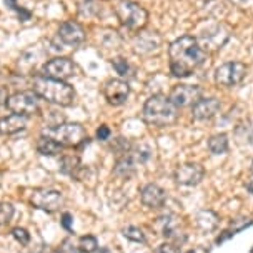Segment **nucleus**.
<instances>
[{
    "mask_svg": "<svg viewBox=\"0 0 253 253\" xmlns=\"http://www.w3.org/2000/svg\"><path fill=\"white\" fill-rule=\"evenodd\" d=\"M122 233H124V237L126 238V240L130 242H135V243H145L147 242V237L145 233H143V230L140 227H126L122 230Z\"/></svg>",
    "mask_w": 253,
    "mask_h": 253,
    "instance_id": "393cba45",
    "label": "nucleus"
},
{
    "mask_svg": "<svg viewBox=\"0 0 253 253\" xmlns=\"http://www.w3.org/2000/svg\"><path fill=\"white\" fill-rule=\"evenodd\" d=\"M153 253H180V245H178V243H175V242L167 240L164 243H160V245L155 248V252H153Z\"/></svg>",
    "mask_w": 253,
    "mask_h": 253,
    "instance_id": "c756f323",
    "label": "nucleus"
},
{
    "mask_svg": "<svg viewBox=\"0 0 253 253\" xmlns=\"http://www.w3.org/2000/svg\"><path fill=\"white\" fill-rule=\"evenodd\" d=\"M85 37H87L85 29L75 20H67L58 27V39L62 40V43L70 45V47L80 45L85 40Z\"/></svg>",
    "mask_w": 253,
    "mask_h": 253,
    "instance_id": "4468645a",
    "label": "nucleus"
},
{
    "mask_svg": "<svg viewBox=\"0 0 253 253\" xmlns=\"http://www.w3.org/2000/svg\"><path fill=\"white\" fill-rule=\"evenodd\" d=\"M34 92L37 97L58 107H69L75 100V90L65 80H55L50 77L39 75L34 79Z\"/></svg>",
    "mask_w": 253,
    "mask_h": 253,
    "instance_id": "f03ea898",
    "label": "nucleus"
},
{
    "mask_svg": "<svg viewBox=\"0 0 253 253\" xmlns=\"http://www.w3.org/2000/svg\"><path fill=\"white\" fill-rule=\"evenodd\" d=\"M207 147L209 150L213 153V155H223V153L228 152V137L225 133H216V135H211L207 142Z\"/></svg>",
    "mask_w": 253,
    "mask_h": 253,
    "instance_id": "5701e85b",
    "label": "nucleus"
},
{
    "mask_svg": "<svg viewBox=\"0 0 253 253\" xmlns=\"http://www.w3.org/2000/svg\"><path fill=\"white\" fill-rule=\"evenodd\" d=\"M7 108L12 114L30 117L39 112V97L35 92H17L7 98Z\"/></svg>",
    "mask_w": 253,
    "mask_h": 253,
    "instance_id": "0eeeda50",
    "label": "nucleus"
},
{
    "mask_svg": "<svg viewBox=\"0 0 253 253\" xmlns=\"http://www.w3.org/2000/svg\"><path fill=\"white\" fill-rule=\"evenodd\" d=\"M13 213H15V209H13L12 203L0 202V227H2V225L10 223Z\"/></svg>",
    "mask_w": 253,
    "mask_h": 253,
    "instance_id": "a878e982",
    "label": "nucleus"
},
{
    "mask_svg": "<svg viewBox=\"0 0 253 253\" xmlns=\"http://www.w3.org/2000/svg\"><path fill=\"white\" fill-rule=\"evenodd\" d=\"M5 3H7V7H10V8H12L13 12L19 13V19H20L22 22H25V20H29V19H30V12H29V10H25V8L19 7L17 0H5Z\"/></svg>",
    "mask_w": 253,
    "mask_h": 253,
    "instance_id": "2f4dec72",
    "label": "nucleus"
},
{
    "mask_svg": "<svg viewBox=\"0 0 253 253\" xmlns=\"http://www.w3.org/2000/svg\"><path fill=\"white\" fill-rule=\"evenodd\" d=\"M195 225L203 233H210L218 227V215L211 210H200L195 215Z\"/></svg>",
    "mask_w": 253,
    "mask_h": 253,
    "instance_id": "412c9836",
    "label": "nucleus"
},
{
    "mask_svg": "<svg viewBox=\"0 0 253 253\" xmlns=\"http://www.w3.org/2000/svg\"><path fill=\"white\" fill-rule=\"evenodd\" d=\"M103 97L114 107L124 105L130 97V85L122 79H110L103 85Z\"/></svg>",
    "mask_w": 253,
    "mask_h": 253,
    "instance_id": "9d476101",
    "label": "nucleus"
},
{
    "mask_svg": "<svg viewBox=\"0 0 253 253\" xmlns=\"http://www.w3.org/2000/svg\"><path fill=\"white\" fill-rule=\"evenodd\" d=\"M245 188H247V192L253 193V178H252V180H248V182L245 183Z\"/></svg>",
    "mask_w": 253,
    "mask_h": 253,
    "instance_id": "c9c22d12",
    "label": "nucleus"
},
{
    "mask_svg": "<svg viewBox=\"0 0 253 253\" xmlns=\"http://www.w3.org/2000/svg\"><path fill=\"white\" fill-rule=\"evenodd\" d=\"M133 47L137 53H152L160 48V37L155 32H142V34L138 32Z\"/></svg>",
    "mask_w": 253,
    "mask_h": 253,
    "instance_id": "f3484780",
    "label": "nucleus"
},
{
    "mask_svg": "<svg viewBox=\"0 0 253 253\" xmlns=\"http://www.w3.org/2000/svg\"><path fill=\"white\" fill-rule=\"evenodd\" d=\"M205 177V169L200 164L195 162H188V164H182L177 167L173 173L175 182L182 187H195Z\"/></svg>",
    "mask_w": 253,
    "mask_h": 253,
    "instance_id": "1a4fd4ad",
    "label": "nucleus"
},
{
    "mask_svg": "<svg viewBox=\"0 0 253 253\" xmlns=\"http://www.w3.org/2000/svg\"><path fill=\"white\" fill-rule=\"evenodd\" d=\"M110 128H108L107 125H100L98 126V130H97V138L98 140H108L110 138Z\"/></svg>",
    "mask_w": 253,
    "mask_h": 253,
    "instance_id": "473e14b6",
    "label": "nucleus"
},
{
    "mask_svg": "<svg viewBox=\"0 0 253 253\" xmlns=\"http://www.w3.org/2000/svg\"><path fill=\"white\" fill-rule=\"evenodd\" d=\"M112 150L115 152L117 158H119V157L126 155V153L132 150V145H130L128 140H125V138H117V140H114V145H112Z\"/></svg>",
    "mask_w": 253,
    "mask_h": 253,
    "instance_id": "bb28decb",
    "label": "nucleus"
},
{
    "mask_svg": "<svg viewBox=\"0 0 253 253\" xmlns=\"http://www.w3.org/2000/svg\"><path fill=\"white\" fill-rule=\"evenodd\" d=\"M228 39H230V30L225 29L223 25H215L202 35L198 45H200L205 52L207 50H220V48L227 43Z\"/></svg>",
    "mask_w": 253,
    "mask_h": 253,
    "instance_id": "ddd939ff",
    "label": "nucleus"
},
{
    "mask_svg": "<svg viewBox=\"0 0 253 253\" xmlns=\"http://www.w3.org/2000/svg\"><path fill=\"white\" fill-rule=\"evenodd\" d=\"M140 200L147 209L158 210L165 205L167 200V193L162 187H158L155 183H147L140 188Z\"/></svg>",
    "mask_w": 253,
    "mask_h": 253,
    "instance_id": "2eb2a0df",
    "label": "nucleus"
},
{
    "mask_svg": "<svg viewBox=\"0 0 253 253\" xmlns=\"http://www.w3.org/2000/svg\"><path fill=\"white\" fill-rule=\"evenodd\" d=\"M79 248L82 253H95L98 250V240L93 235H84L79 238Z\"/></svg>",
    "mask_w": 253,
    "mask_h": 253,
    "instance_id": "b1692460",
    "label": "nucleus"
},
{
    "mask_svg": "<svg viewBox=\"0 0 253 253\" xmlns=\"http://www.w3.org/2000/svg\"><path fill=\"white\" fill-rule=\"evenodd\" d=\"M112 67H114L115 72L120 77H126V75L130 74V63L126 62L125 58H122V57L114 58V60H112Z\"/></svg>",
    "mask_w": 253,
    "mask_h": 253,
    "instance_id": "c85d7f7f",
    "label": "nucleus"
},
{
    "mask_svg": "<svg viewBox=\"0 0 253 253\" xmlns=\"http://www.w3.org/2000/svg\"><path fill=\"white\" fill-rule=\"evenodd\" d=\"M50 137H53L63 148H80L90 142L87 130L80 124H60L48 128Z\"/></svg>",
    "mask_w": 253,
    "mask_h": 253,
    "instance_id": "39448f33",
    "label": "nucleus"
},
{
    "mask_svg": "<svg viewBox=\"0 0 253 253\" xmlns=\"http://www.w3.org/2000/svg\"><path fill=\"white\" fill-rule=\"evenodd\" d=\"M143 120L152 126H169L178 120V108L165 95H152L143 105Z\"/></svg>",
    "mask_w": 253,
    "mask_h": 253,
    "instance_id": "7ed1b4c3",
    "label": "nucleus"
},
{
    "mask_svg": "<svg viewBox=\"0 0 253 253\" xmlns=\"http://www.w3.org/2000/svg\"><path fill=\"white\" fill-rule=\"evenodd\" d=\"M170 74L178 79L190 77L205 62L207 52L198 45V40L192 35H183L170 43Z\"/></svg>",
    "mask_w": 253,
    "mask_h": 253,
    "instance_id": "f257e3e1",
    "label": "nucleus"
},
{
    "mask_svg": "<svg viewBox=\"0 0 253 253\" xmlns=\"http://www.w3.org/2000/svg\"><path fill=\"white\" fill-rule=\"evenodd\" d=\"M75 63L67 57H55L43 65V75L55 80H67L75 75Z\"/></svg>",
    "mask_w": 253,
    "mask_h": 253,
    "instance_id": "9b49d317",
    "label": "nucleus"
},
{
    "mask_svg": "<svg viewBox=\"0 0 253 253\" xmlns=\"http://www.w3.org/2000/svg\"><path fill=\"white\" fill-rule=\"evenodd\" d=\"M188 253H197V250H190Z\"/></svg>",
    "mask_w": 253,
    "mask_h": 253,
    "instance_id": "58836bf2",
    "label": "nucleus"
},
{
    "mask_svg": "<svg viewBox=\"0 0 253 253\" xmlns=\"http://www.w3.org/2000/svg\"><path fill=\"white\" fill-rule=\"evenodd\" d=\"M137 167H138L137 162H135L133 158L126 153V155L117 158V162L114 165V175L119 178L128 180L130 177H133V173L137 171Z\"/></svg>",
    "mask_w": 253,
    "mask_h": 253,
    "instance_id": "6ab92c4d",
    "label": "nucleus"
},
{
    "mask_svg": "<svg viewBox=\"0 0 253 253\" xmlns=\"http://www.w3.org/2000/svg\"><path fill=\"white\" fill-rule=\"evenodd\" d=\"M27 128V117L10 114L0 119V135H15Z\"/></svg>",
    "mask_w": 253,
    "mask_h": 253,
    "instance_id": "a211bd4d",
    "label": "nucleus"
},
{
    "mask_svg": "<svg viewBox=\"0 0 253 253\" xmlns=\"http://www.w3.org/2000/svg\"><path fill=\"white\" fill-rule=\"evenodd\" d=\"M57 253H82L79 248V243L74 242V238H65V240H62L60 247H58Z\"/></svg>",
    "mask_w": 253,
    "mask_h": 253,
    "instance_id": "cd10ccee",
    "label": "nucleus"
},
{
    "mask_svg": "<svg viewBox=\"0 0 253 253\" xmlns=\"http://www.w3.org/2000/svg\"><path fill=\"white\" fill-rule=\"evenodd\" d=\"M221 108V103L218 98L210 97V98H200L192 105V115L193 119L198 122H205L210 120L218 114V110Z\"/></svg>",
    "mask_w": 253,
    "mask_h": 253,
    "instance_id": "dca6fc26",
    "label": "nucleus"
},
{
    "mask_svg": "<svg viewBox=\"0 0 253 253\" xmlns=\"http://www.w3.org/2000/svg\"><path fill=\"white\" fill-rule=\"evenodd\" d=\"M247 77V65L242 62H225L215 70V82L221 87H237Z\"/></svg>",
    "mask_w": 253,
    "mask_h": 253,
    "instance_id": "423d86ee",
    "label": "nucleus"
},
{
    "mask_svg": "<svg viewBox=\"0 0 253 253\" xmlns=\"http://www.w3.org/2000/svg\"><path fill=\"white\" fill-rule=\"evenodd\" d=\"M12 237L15 238V240L19 242L20 245H29V242H30V233L27 232L25 228H22V227L13 228L12 230Z\"/></svg>",
    "mask_w": 253,
    "mask_h": 253,
    "instance_id": "7c9ffc66",
    "label": "nucleus"
},
{
    "mask_svg": "<svg viewBox=\"0 0 253 253\" xmlns=\"http://www.w3.org/2000/svg\"><path fill=\"white\" fill-rule=\"evenodd\" d=\"M7 98H8L7 90H5V88H0V107L5 105V103H7Z\"/></svg>",
    "mask_w": 253,
    "mask_h": 253,
    "instance_id": "f704fd0d",
    "label": "nucleus"
},
{
    "mask_svg": "<svg viewBox=\"0 0 253 253\" xmlns=\"http://www.w3.org/2000/svg\"><path fill=\"white\" fill-rule=\"evenodd\" d=\"M169 98L177 108H183L200 100L202 88L197 87V85H177V87L171 88Z\"/></svg>",
    "mask_w": 253,
    "mask_h": 253,
    "instance_id": "f8f14e48",
    "label": "nucleus"
},
{
    "mask_svg": "<svg viewBox=\"0 0 253 253\" xmlns=\"http://www.w3.org/2000/svg\"><path fill=\"white\" fill-rule=\"evenodd\" d=\"M250 171L253 173V160H252V165H250Z\"/></svg>",
    "mask_w": 253,
    "mask_h": 253,
    "instance_id": "4c0bfd02",
    "label": "nucleus"
},
{
    "mask_svg": "<svg viewBox=\"0 0 253 253\" xmlns=\"http://www.w3.org/2000/svg\"><path fill=\"white\" fill-rule=\"evenodd\" d=\"M63 202H65L63 193L58 192V190L37 188V190H34L32 195H30V205L35 207V209H39V210L48 211V213L60 210Z\"/></svg>",
    "mask_w": 253,
    "mask_h": 253,
    "instance_id": "6e6552de",
    "label": "nucleus"
},
{
    "mask_svg": "<svg viewBox=\"0 0 253 253\" xmlns=\"http://www.w3.org/2000/svg\"><path fill=\"white\" fill-rule=\"evenodd\" d=\"M235 3H245V2H250V0H232Z\"/></svg>",
    "mask_w": 253,
    "mask_h": 253,
    "instance_id": "e433bc0d",
    "label": "nucleus"
},
{
    "mask_svg": "<svg viewBox=\"0 0 253 253\" xmlns=\"http://www.w3.org/2000/svg\"><path fill=\"white\" fill-rule=\"evenodd\" d=\"M35 148H37V152L43 157H55V155H60L63 152V147L55 138L50 137V135H42V137H39Z\"/></svg>",
    "mask_w": 253,
    "mask_h": 253,
    "instance_id": "aec40b11",
    "label": "nucleus"
},
{
    "mask_svg": "<svg viewBox=\"0 0 253 253\" xmlns=\"http://www.w3.org/2000/svg\"><path fill=\"white\" fill-rule=\"evenodd\" d=\"M72 215L70 213H63L62 215V227L67 230V232H72Z\"/></svg>",
    "mask_w": 253,
    "mask_h": 253,
    "instance_id": "72a5a7b5",
    "label": "nucleus"
},
{
    "mask_svg": "<svg viewBox=\"0 0 253 253\" xmlns=\"http://www.w3.org/2000/svg\"><path fill=\"white\" fill-rule=\"evenodd\" d=\"M80 170H82V164H80V157L75 153H63L60 158V171L63 175L69 177H79Z\"/></svg>",
    "mask_w": 253,
    "mask_h": 253,
    "instance_id": "4be33fe9",
    "label": "nucleus"
},
{
    "mask_svg": "<svg viewBox=\"0 0 253 253\" xmlns=\"http://www.w3.org/2000/svg\"><path fill=\"white\" fill-rule=\"evenodd\" d=\"M115 15L120 24L130 30H143L148 24V12L140 3L132 0H122L115 7Z\"/></svg>",
    "mask_w": 253,
    "mask_h": 253,
    "instance_id": "20e7f679",
    "label": "nucleus"
},
{
    "mask_svg": "<svg viewBox=\"0 0 253 253\" xmlns=\"http://www.w3.org/2000/svg\"><path fill=\"white\" fill-rule=\"evenodd\" d=\"M0 80H2V69H0Z\"/></svg>",
    "mask_w": 253,
    "mask_h": 253,
    "instance_id": "ea45409f",
    "label": "nucleus"
}]
</instances>
